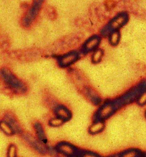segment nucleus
<instances>
[{"instance_id":"obj_1","label":"nucleus","mask_w":146,"mask_h":157,"mask_svg":"<svg viewBox=\"0 0 146 157\" xmlns=\"http://www.w3.org/2000/svg\"><path fill=\"white\" fill-rule=\"evenodd\" d=\"M1 73L5 82L14 91L23 93L25 91L26 88L24 84L10 71L3 68L1 70Z\"/></svg>"},{"instance_id":"obj_2","label":"nucleus","mask_w":146,"mask_h":157,"mask_svg":"<svg viewBox=\"0 0 146 157\" xmlns=\"http://www.w3.org/2000/svg\"><path fill=\"white\" fill-rule=\"evenodd\" d=\"M34 128L36 135L39 141L44 144H46L47 140L41 124L38 123H36L34 125Z\"/></svg>"},{"instance_id":"obj_3","label":"nucleus","mask_w":146,"mask_h":157,"mask_svg":"<svg viewBox=\"0 0 146 157\" xmlns=\"http://www.w3.org/2000/svg\"><path fill=\"white\" fill-rule=\"evenodd\" d=\"M0 127L2 131L8 135L13 134L15 131L13 128L10 124L7 122L2 121L0 122Z\"/></svg>"},{"instance_id":"obj_4","label":"nucleus","mask_w":146,"mask_h":157,"mask_svg":"<svg viewBox=\"0 0 146 157\" xmlns=\"http://www.w3.org/2000/svg\"><path fill=\"white\" fill-rule=\"evenodd\" d=\"M7 156L9 157H14L16 156L17 149L15 145L11 144L9 146L7 151Z\"/></svg>"},{"instance_id":"obj_5","label":"nucleus","mask_w":146,"mask_h":157,"mask_svg":"<svg viewBox=\"0 0 146 157\" xmlns=\"http://www.w3.org/2000/svg\"><path fill=\"white\" fill-rule=\"evenodd\" d=\"M61 123V121L59 119L53 118L50 120L49 124L51 126L55 127L60 125Z\"/></svg>"}]
</instances>
